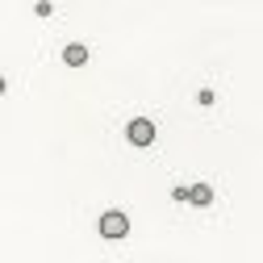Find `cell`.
<instances>
[{"instance_id": "3", "label": "cell", "mask_w": 263, "mask_h": 263, "mask_svg": "<svg viewBox=\"0 0 263 263\" xmlns=\"http://www.w3.org/2000/svg\"><path fill=\"white\" fill-rule=\"evenodd\" d=\"M63 63H67V67H84V63H88V46L71 42L67 50H63Z\"/></svg>"}, {"instance_id": "2", "label": "cell", "mask_w": 263, "mask_h": 263, "mask_svg": "<svg viewBox=\"0 0 263 263\" xmlns=\"http://www.w3.org/2000/svg\"><path fill=\"white\" fill-rule=\"evenodd\" d=\"M125 134H129V142H134V146H151V142H155V125H151L146 117H138V121H129Z\"/></svg>"}, {"instance_id": "4", "label": "cell", "mask_w": 263, "mask_h": 263, "mask_svg": "<svg viewBox=\"0 0 263 263\" xmlns=\"http://www.w3.org/2000/svg\"><path fill=\"white\" fill-rule=\"evenodd\" d=\"M188 201H192V205H209V201H213V188H209V184H192V188H188Z\"/></svg>"}, {"instance_id": "1", "label": "cell", "mask_w": 263, "mask_h": 263, "mask_svg": "<svg viewBox=\"0 0 263 263\" xmlns=\"http://www.w3.org/2000/svg\"><path fill=\"white\" fill-rule=\"evenodd\" d=\"M101 234H105V238H125V234H129V217L117 213V209H109V213L101 217Z\"/></svg>"}]
</instances>
